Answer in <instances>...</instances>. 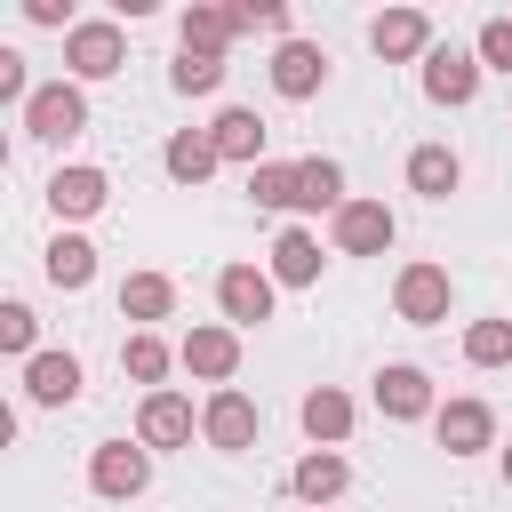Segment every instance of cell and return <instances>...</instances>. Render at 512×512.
I'll return each instance as SVG.
<instances>
[{"mask_svg":"<svg viewBox=\"0 0 512 512\" xmlns=\"http://www.w3.org/2000/svg\"><path fill=\"white\" fill-rule=\"evenodd\" d=\"M88 488L112 496V504L144 496V488H152V448H144V440H96V456H88Z\"/></svg>","mask_w":512,"mask_h":512,"instance_id":"cell-1","label":"cell"},{"mask_svg":"<svg viewBox=\"0 0 512 512\" xmlns=\"http://www.w3.org/2000/svg\"><path fill=\"white\" fill-rule=\"evenodd\" d=\"M120 64H128V32H120V24L88 16V24L64 32V72H72V80H112Z\"/></svg>","mask_w":512,"mask_h":512,"instance_id":"cell-2","label":"cell"},{"mask_svg":"<svg viewBox=\"0 0 512 512\" xmlns=\"http://www.w3.org/2000/svg\"><path fill=\"white\" fill-rule=\"evenodd\" d=\"M88 128V96H80V80H48V88H32V104H24V136H40V144H72Z\"/></svg>","mask_w":512,"mask_h":512,"instance_id":"cell-3","label":"cell"},{"mask_svg":"<svg viewBox=\"0 0 512 512\" xmlns=\"http://www.w3.org/2000/svg\"><path fill=\"white\" fill-rule=\"evenodd\" d=\"M272 296H280V280H272L264 264H224V272H216V304H224V320H232V328L272 320Z\"/></svg>","mask_w":512,"mask_h":512,"instance_id":"cell-4","label":"cell"},{"mask_svg":"<svg viewBox=\"0 0 512 512\" xmlns=\"http://www.w3.org/2000/svg\"><path fill=\"white\" fill-rule=\"evenodd\" d=\"M256 400L240 392V384H224V392H208V408H200V440L208 448H224V456H240V448H256Z\"/></svg>","mask_w":512,"mask_h":512,"instance_id":"cell-5","label":"cell"},{"mask_svg":"<svg viewBox=\"0 0 512 512\" xmlns=\"http://www.w3.org/2000/svg\"><path fill=\"white\" fill-rule=\"evenodd\" d=\"M176 360H184L200 384H216V392H224V384L240 376V328H216V320H200V328L176 344Z\"/></svg>","mask_w":512,"mask_h":512,"instance_id":"cell-6","label":"cell"},{"mask_svg":"<svg viewBox=\"0 0 512 512\" xmlns=\"http://www.w3.org/2000/svg\"><path fill=\"white\" fill-rule=\"evenodd\" d=\"M392 312H400L408 328H440V320H448V272H440V264H408V272L392 280Z\"/></svg>","mask_w":512,"mask_h":512,"instance_id":"cell-7","label":"cell"},{"mask_svg":"<svg viewBox=\"0 0 512 512\" xmlns=\"http://www.w3.org/2000/svg\"><path fill=\"white\" fill-rule=\"evenodd\" d=\"M424 96H432V104H472V96H480V56L456 48V40H440V48L424 56Z\"/></svg>","mask_w":512,"mask_h":512,"instance_id":"cell-8","label":"cell"},{"mask_svg":"<svg viewBox=\"0 0 512 512\" xmlns=\"http://www.w3.org/2000/svg\"><path fill=\"white\" fill-rule=\"evenodd\" d=\"M376 408H384L392 424H416V416H440V408H432V376H424L416 360H392V368H376Z\"/></svg>","mask_w":512,"mask_h":512,"instance_id":"cell-9","label":"cell"},{"mask_svg":"<svg viewBox=\"0 0 512 512\" xmlns=\"http://www.w3.org/2000/svg\"><path fill=\"white\" fill-rule=\"evenodd\" d=\"M368 48H376L384 64H400V56H432L440 40H432V16H424V8H384V16L368 24Z\"/></svg>","mask_w":512,"mask_h":512,"instance_id":"cell-10","label":"cell"},{"mask_svg":"<svg viewBox=\"0 0 512 512\" xmlns=\"http://www.w3.org/2000/svg\"><path fill=\"white\" fill-rule=\"evenodd\" d=\"M272 88H280L288 104L320 96V88H328V48H312V40H280V48H272Z\"/></svg>","mask_w":512,"mask_h":512,"instance_id":"cell-11","label":"cell"},{"mask_svg":"<svg viewBox=\"0 0 512 512\" xmlns=\"http://www.w3.org/2000/svg\"><path fill=\"white\" fill-rule=\"evenodd\" d=\"M392 232H400V224H392L384 200H344V208H336V248H344V256H384Z\"/></svg>","mask_w":512,"mask_h":512,"instance_id":"cell-12","label":"cell"},{"mask_svg":"<svg viewBox=\"0 0 512 512\" xmlns=\"http://www.w3.org/2000/svg\"><path fill=\"white\" fill-rule=\"evenodd\" d=\"M24 400L32 408H72L80 400V360L72 352H32L24 360Z\"/></svg>","mask_w":512,"mask_h":512,"instance_id":"cell-13","label":"cell"},{"mask_svg":"<svg viewBox=\"0 0 512 512\" xmlns=\"http://www.w3.org/2000/svg\"><path fill=\"white\" fill-rule=\"evenodd\" d=\"M136 440H144V448H184V440H192V400L168 392V384L144 392V408H136Z\"/></svg>","mask_w":512,"mask_h":512,"instance_id":"cell-14","label":"cell"},{"mask_svg":"<svg viewBox=\"0 0 512 512\" xmlns=\"http://www.w3.org/2000/svg\"><path fill=\"white\" fill-rule=\"evenodd\" d=\"M104 200H112V176H104V168H56V176H48V208H56L64 224L96 216Z\"/></svg>","mask_w":512,"mask_h":512,"instance_id":"cell-15","label":"cell"},{"mask_svg":"<svg viewBox=\"0 0 512 512\" xmlns=\"http://www.w3.org/2000/svg\"><path fill=\"white\" fill-rule=\"evenodd\" d=\"M432 432H440L448 456H480V448L496 440V416H488V400H448V408L432 416Z\"/></svg>","mask_w":512,"mask_h":512,"instance_id":"cell-16","label":"cell"},{"mask_svg":"<svg viewBox=\"0 0 512 512\" xmlns=\"http://www.w3.org/2000/svg\"><path fill=\"white\" fill-rule=\"evenodd\" d=\"M208 136H216V152H224V160H248V168H264V136H272V128L256 120V104H224Z\"/></svg>","mask_w":512,"mask_h":512,"instance_id":"cell-17","label":"cell"},{"mask_svg":"<svg viewBox=\"0 0 512 512\" xmlns=\"http://www.w3.org/2000/svg\"><path fill=\"white\" fill-rule=\"evenodd\" d=\"M160 168H168L176 184H208V176L224 168V152H216V136H208V128H176V136H168V152H160Z\"/></svg>","mask_w":512,"mask_h":512,"instance_id":"cell-18","label":"cell"},{"mask_svg":"<svg viewBox=\"0 0 512 512\" xmlns=\"http://www.w3.org/2000/svg\"><path fill=\"white\" fill-rule=\"evenodd\" d=\"M288 488H296V496H304V504L320 512V504H336V496L352 488V464H344L336 448H312V456H304V464L288 472Z\"/></svg>","mask_w":512,"mask_h":512,"instance_id":"cell-19","label":"cell"},{"mask_svg":"<svg viewBox=\"0 0 512 512\" xmlns=\"http://www.w3.org/2000/svg\"><path fill=\"white\" fill-rule=\"evenodd\" d=\"M264 272H272L280 288H312V280H320V240H312L304 224H288V232L272 240V264H264Z\"/></svg>","mask_w":512,"mask_h":512,"instance_id":"cell-20","label":"cell"},{"mask_svg":"<svg viewBox=\"0 0 512 512\" xmlns=\"http://www.w3.org/2000/svg\"><path fill=\"white\" fill-rule=\"evenodd\" d=\"M464 184V160L448 152V144H416L408 152V192H424V200H448Z\"/></svg>","mask_w":512,"mask_h":512,"instance_id":"cell-21","label":"cell"},{"mask_svg":"<svg viewBox=\"0 0 512 512\" xmlns=\"http://www.w3.org/2000/svg\"><path fill=\"white\" fill-rule=\"evenodd\" d=\"M168 312H176V280L168 272H128L120 280V320L144 328V320H168Z\"/></svg>","mask_w":512,"mask_h":512,"instance_id":"cell-22","label":"cell"},{"mask_svg":"<svg viewBox=\"0 0 512 512\" xmlns=\"http://www.w3.org/2000/svg\"><path fill=\"white\" fill-rule=\"evenodd\" d=\"M40 272H48L56 288H88V280H96V248H88L80 232H56L48 256H40Z\"/></svg>","mask_w":512,"mask_h":512,"instance_id":"cell-23","label":"cell"},{"mask_svg":"<svg viewBox=\"0 0 512 512\" xmlns=\"http://www.w3.org/2000/svg\"><path fill=\"white\" fill-rule=\"evenodd\" d=\"M304 432H312L320 448H336V440L352 432V400H344L336 384H312V392H304Z\"/></svg>","mask_w":512,"mask_h":512,"instance_id":"cell-24","label":"cell"},{"mask_svg":"<svg viewBox=\"0 0 512 512\" xmlns=\"http://www.w3.org/2000/svg\"><path fill=\"white\" fill-rule=\"evenodd\" d=\"M240 24H232V8H184V24H176V40L184 48H200V56H224V40H232Z\"/></svg>","mask_w":512,"mask_h":512,"instance_id":"cell-25","label":"cell"},{"mask_svg":"<svg viewBox=\"0 0 512 512\" xmlns=\"http://www.w3.org/2000/svg\"><path fill=\"white\" fill-rule=\"evenodd\" d=\"M296 208H344V168L336 160H296Z\"/></svg>","mask_w":512,"mask_h":512,"instance_id":"cell-26","label":"cell"},{"mask_svg":"<svg viewBox=\"0 0 512 512\" xmlns=\"http://www.w3.org/2000/svg\"><path fill=\"white\" fill-rule=\"evenodd\" d=\"M216 80H224V56L176 48V64H168V88H176V96H216Z\"/></svg>","mask_w":512,"mask_h":512,"instance_id":"cell-27","label":"cell"},{"mask_svg":"<svg viewBox=\"0 0 512 512\" xmlns=\"http://www.w3.org/2000/svg\"><path fill=\"white\" fill-rule=\"evenodd\" d=\"M168 360H176V352H168V344H160L152 328H136V336L120 344V368H128L136 384H152V392H160V376H168Z\"/></svg>","mask_w":512,"mask_h":512,"instance_id":"cell-28","label":"cell"},{"mask_svg":"<svg viewBox=\"0 0 512 512\" xmlns=\"http://www.w3.org/2000/svg\"><path fill=\"white\" fill-rule=\"evenodd\" d=\"M248 200H256V208H296V160L248 168Z\"/></svg>","mask_w":512,"mask_h":512,"instance_id":"cell-29","label":"cell"},{"mask_svg":"<svg viewBox=\"0 0 512 512\" xmlns=\"http://www.w3.org/2000/svg\"><path fill=\"white\" fill-rule=\"evenodd\" d=\"M464 360L472 368H504L512 360V320H472L464 328Z\"/></svg>","mask_w":512,"mask_h":512,"instance_id":"cell-30","label":"cell"},{"mask_svg":"<svg viewBox=\"0 0 512 512\" xmlns=\"http://www.w3.org/2000/svg\"><path fill=\"white\" fill-rule=\"evenodd\" d=\"M472 56H480V72H512V16H488L480 40H472Z\"/></svg>","mask_w":512,"mask_h":512,"instance_id":"cell-31","label":"cell"},{"mask_svg":"<svg viewBox=\"0 0 512 512\" xmlns=\"http://www.w3.org/2000/svg\"><path fill=\"white\" fill-rule=\"evenodd\" d=\"M232 24H240V32H288V0H240Z\"/></svg>","mask_w":512,"mask_h":512,"instance_id":"cell-32","label":"cell"},{"mask_svg":"<svg viewBox=\"0 0 512 512\" xmlns=\"http://www.w3.org/2000/svg\"><path fill=\"white\" fill-rule=\"evenodd\" d=\"M32 336H40V320H32V304H0V344L32 360Z\"/></svg>","mask_w":512,"mask_h":512,"instance_id":"cell-33","label":"cell"},{"mask_svg":"<svg viewBox=\"0 0 512 512\" xmlns=\"http://www.w3.org/2000/svg\"><path fill=\"white\" fill-rule=\"evenodd\" d=\"M0 96H8V104H32V72H24L16 48H0Z\"/></svg>","mask_w":512,"mask_h":512,"instance_id":"cell-34","label":"cell"},{"mask_svg":"<svg viewBox=\"0 0 512 512\" xmlns=\"http://www.w3.org/2000/svg\"><path fill=\"white\" fill-rule=\"evenodd\" d=\"M24 24H40V32H72L64 0H24Z\"/></svg>","mask_w":512,"mask_h":512,"instance_id":"cell-35","label":"cell"},{"mask_svg":"<svg viewBox=\"0 0 512 512\" xmlns=\"http://www.w3.org/2000/svg\"><path fill=\"white\" fill-rule=\"evenodd\" d=\"M504 488H512V448H504Z\"/></svg>","mask_w":512,"mask_h":512,"instance_id":"cell-36","label":"cell"}]
</instances>
